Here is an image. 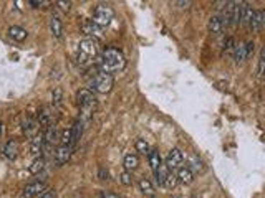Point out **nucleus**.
<instances>
[{
    "label": "nucleus",
    "mask_w": 265,
    "mask_h": 198,
    "mask_svg": "<svg viewBox=\"0 0 265 198\" xmlns=\"http://www.w3.org/2000/svg\"><path fill=\"white\" fill-rule=\"evenodd\" d=\"M98 198H121L119 195H116V194H113V192H100V194H98Z\"/></svg>",
    "instance_id": "33"
},
{
    "label": "nucleus",
    "mask_w": 265,
    "mask_h": 198,
    "mask_svg": "<svg viewBox=\"0 0 265 198\" xmlns=\"http://www.w3.org/2000/svg\"><path fill=\"white\" fill-rule=\"evenodd\" d=\"M264 60H265V51L262 50L261 56H259V71H257V75H259V76H262V75H264Z\"/></svg>",
    "instance_id": "32"
},
{
    "label": "nucleus",
    "mask_w": 265,
    "mask_h": 198,
    "mask_svg": "<svg viewBox=\"0 0 265 198\" xmlns=\"http://www.w3.org/2000/svg\"><path fill=\"white\" fill-rule=\"evenodd\" d=\"M138 185H139V190H141L143 194H146V195H153L154 194V187H153L151 180H149V179H139Z\"/></svg>",
    "instance_id": "23"
},
{
    "label": "nucleus",
    "mask_w": 265,
    "mask_h": 198,
    "mask_svg": "<svg viewBox=\"0 0 265 198\" xmlns=\"http://www.w3.org/2000/svg\"><path fill=\"white\" fill-rule=\"evenodd\" d=\"M45 190H46L45 182L35 180V182H32V184H28V185L23 189V192H22V198H38L41 194H43Z\"/></svg>",
    "instance_id": "7"
},
{
    "label": "nucleus",
    "mask_w": 265,
    "mask_h": 198,
    "mask_svg": "<svg viewBox=\"0 0 265 198\" xmlns=\"http://www.w3.org/2000/svg\"><path fill=\"white\" fill-rule=\"evenodd\" d=\"M37 122L40 127H50L53 126V116H51V111L48 107H41L38 109V114H37Z\"/></svg>",
    "instance_id": "11"
},
{
    "label": "nucleus",
    "mask_w": 265,
    "mask_h": 198,
    "mask_svg": "<svg viewBox=\"0 0 265 198\" xmlns=\"http://www.w3.org/2000/svg\"><path fill=\"white\" fill-rule=\"evenodd\" d=\"M0 132H2V124H0Z\"/></svg>",
    "instance_id": "40"
},
{
    "label": "nucleus",
    "mask_w": 265,
    "mask_h": 198,
    "mask_svg": "<svg viewBox=\"0 0 265 198\" xmlns=\"http://www.w3.org/2000/svg\"><path fill=\"white\" fill-rule=\"evenodd\" d=\"M83 134V121L81 119H78V121H75L73 127H71V137H73V144L78 142V139L81 137Z\"/></svg>",
    "instance_id": "25"
},
{
    "label": "nucleus",
    "mask_w": 265,
    "mask_h": 198,
    "mask_svg": "<svg viewBox=\"0 0 265 198\" xmlns=\"http://www.w3.org/2000/svg\"><path fill=\"white\" fill-rule=\"evenodd\" d=\"M50 32H51V35L55 36V38H61V35H63V23H61L58 15H51V18H50Z\"/></svg>",
    "instance_id": "15"
},
{
    "label": "nucleus",
    "mask_w": 265,
    "mask_h": 198,
    "mask_svg": "<svg viewBox=\"0 0 265 198\" xmlns=\"http://www.w3.org/2000/svg\"><path fill=\"white\" fill-rule=\"evenodd\" d=\"M17 154H18V144L15 142V140H8L3 147V157L8 160H13L17 157Z\"/></svg>",
    "instance_id": "18"
},
{
    "label": "nucleus",
    "mask_w": 265,
    "mask_h": 198,
    "mask_svg": "<svg viewBox=\"0 0 265 198\" xmlns=\"http://www.w3.org/2000/svg\"><path fill=\"white\" fill-rule=\"evenodd\" d=\"M38 198H55V192L53 190H45Z\"/></svg>",
    "instance_id": "37"
},
{
    "label": "nucleus",
    "mask_w": 265,
    "mask_h": 198,
    "mask_svg": "<svg viewBox=\"0 0 265 198\" xmlns=\"http://www.w3.org/2000/svg\"><path fill=\"white\" fill-rule=\"evenodd\" d=\"M134 147H136L138 152H141V154H148L149 150V144L146 142V139H136V142H134Z\"/></svg>",
    "instance_id": "27"
},
{
    "label": "nucleus",
    "mask_w": 265,
    "mask_h": 198,
    "mask_svg": "<svg viewBox=\"0 0 265 198\" xmlns=\"http://www.w3.org/2000/svg\"><path fill=\"white\" fill-rule=\"evenodd\" d=\"M252 17H254V8L249 3H241V25L251 27Z\"/></svg>",
    "instance_id": "13"
},
{
    "label": "nucleus",
    "mask_w": 265,
    "mask_h": 198,
    "mask_svg": "<svg viewBox=\"0 0 265 198\" xmlns=\"http://www.w3.org/2000/svg\"><path fill=\"white\" fill-rule=\"evenodd\" d=\"M191 170H197V172H201V170H204V164H202V160H199L196 157V155H192L191 157V167H189Z\"/></svg>",
    "instance_id": "30"
},
{
    "label": "nucleus",
    "mask_w": 265,
    "mask_h": 198,
    "mask_svg": "<svg viewBox=\"0 0 265 198\" xmlns=\"http://www.w3.org/2000/svg\"><path fill=\"white\" fill-rule=\"evenodd\" d=\"M71 150H73V147H70V145H61L60 144L55 150V164L56 165H65L71 157Z\"/></svg>",
    "instance_id": "8"
},
{
    "label": "nucleus",
    "mask_w": 265,
    "mask_h": 198,
    "mask_svg": "<svg viewBox=\"0 0 265 198\" xmlns=\"http://www.w3.org/2000/svg\"><path fill=\"white\" fill-rule=\"evenodd\" d=\"M76 102L81 111L83 119H90V116L93 114V111H95V106H96V99H95V96H93V93L90 90H80L76 95Z\"/></svg>",
    "instance_id": "3"
},
{
    "label": "nucleus",
    "mask_w": 265,
    "mask_h": 198,
    "mask_svg": "<svg viewBox=\"0 0 265 198\" xmlns=\"http://www.w3.org/2000/svg\"><path fill=\"white\" fill-rule=\"evenodd\" d=\"M56 5H58L63 12H68V10L71 8V2H56Z\"/></svg>",
    "instance_id": "36"
},
{
    "label": "nucleus",
    "mask_w": 265,
    "mask_h": 198,
    "mask_svg": "<svg viewBox=\"0 0 265 198\" xmlns=\"http://www.w3.org/2000/svg\"><path fill=\"white\" fill-rule=\"evenodd\" d=\"M207 27H209V32L211 33H221L222 30H224V25H222V20H221V15L219 13H216V15H212V17L209 18V23H207Z\"/></svg>",
    "instance_id": "16"
},
{
    "label": "nucleus",
    "mask_w": 265,
    "mask_h": 198,
    "mask_svg": "<svg viewBox=\"0 0 265 198\" xmlns=\"http://www.w3.org/2000/svg\"><path fill=\"white\" fill-rule=\"evenodd\" d=\"M45 150V140H43V134H37L35 137H32V144H30V154L33 155L35 159L41 157V152Z\"/></svg>",
    "instance_id": "10"
},
{
    "label": "nucleus",
    "mask_w": 265,
    "mask_h": 198,
    "mask_svg": "<svg viewBox=\"0 0 265 198\" xmlns=\"http://www.w3.org/2000/svg\"><path fill=\"white\" fill-rule=\"evenodd\" d=\"M98 41L96 38H91V36H88V38L81 40L80 43H78V50H76V61L83 66L86 65H91L95 58L98 56Z\"/></svg>",
    "instance_id": "2"
},
{
    "label": "nucleus",
    "mask_w": 265,
    "mask_h": 198,
    "mask_svg": "<svg viewBox=\"0 0 265 198\" xmlns=\"http://www.w3.org/2000/svg\"><path fill=\"white\" fill-rule=\"evenodd\" d=\"M28 5H32L33 8L43 7V5H48V2H43V0H28Z\"/></svg>",
    "instance_id": "35"
},
{
    "label": "nucleus",
    "mask_w": 265,
    "mask_h": 198,
    "mask_svg": "<svg viewBox=\"0 0 265 198\" xmlns=\"http://www.w3.org/2000/svg\"><path fill=\"white\" fill-rule=\"evenodd\" d=\"M81 28H83V32H85V33L91 35V38H93V36H101L103 35V28L98 27V25L95 22H91V20H90V22L83 23Z\"/></svg>",
    "instance_id": "20"
},
{
    "label": "nucleus",
    "mask_w": 265,
    "mask_h": 198,
    "mask_svg": "<svg viewBox=\"0 0 265 198\" xmlns=\"http://www.w3.org/2000/svg\"><path fill=\"white\" fill-rule=\"evenodd\" d=\"M176 5H181V7H186V8H188L189 5H191V2H176Z\"/></svg>",
    "instance_id": "39"
},
{
    "label": "nucleus",
    "mask_w": 265,
    "mask_h": 198,
    "mask_svg": "<svg viewBox=\"0 0 265 198\" xmlns=\"http://www.w3.org/2000/svg\"><path fill=\"white\" fill-rule=\"evenodd\" d=\"M8 35L12 36L13 40H17V41H23L25 38H27V30L22 28V27H10L8 28Z\"/></svg>",
    "instance_id": "22"
},
{
    "label": "nucleus",
    "mask_w": 265,
    "mask_h": 198,
    "mask_svg": "<svg viewBox=\"0 0 265 198\" xmlns=\"http://www.w3.org/2000/svg\"><path fill=\"white\" fill-rule=\"evenodd\" d=\"M176 185H178V177H176V174H173V172H169L163 187H166V189H174Z\"/></svg>",
    "instance_id": "29"
},
{
    "label": "nucleus",
    "mask_w": 265,
    "mask_h": 198,
    "mask_svg": "<svg viewBox=\"0 0 265 198\" xmlns=\"http://www.w3.org/2000/svg\"><path fill=\"white\" fill-rule=\"evenodd\" d=\"M51 102H53V107H60L61 102H63V93H61L60 88L53 90V95H51Z\"/></svg>",
    "instance_id": "26"
},
{
    "label": "nucleus",
    "mask_w": 265,
    "mask_h": 198,
    "mask_svg": "<svg viewBox=\"0 0 265 198\" xmlns=\"http://www.w3.org/2000/svg\"><path fill=\"white\" fill-rule=\"evenodd\" d=\"M123 165H124V170H126V172L136 170L138 165H139L138 155H136V154H128L126 157H124V160H123Z\"/></svg>",
    "instance_id": "19"
},
{
    "label": "nucleus",
    "mask_w": 265,
    "mask_h": 198,
    "mask_svg": "<svg viewBox=\"0 0 265 198\" xmlns=\"http://www.w3.org/2000/svg\"><path fill=\"white\" fill-rule=\"evenodd\" d=\"M184 164V154L181 149H173L171 152L168 154V157H166V169H168L169 172H173V174H176L181 167H183Z\"/></svg>",
    "instance_id": "6"
},
{
    "label": "nucleus",
    "mask_w": 265,
    "mask_h": 198,
    "mask_svg": "<svg viewBox=\"0 0 265 198\" xmlns=\"http://www.w3.org/2000/svg\"><path fill=\"white\" fill-rule=\"evenodd\" d=\"M264 27H265V12L264 10H254V17L249 28H252L254 32H261Z\"/></svg>",
    "instance_id": "12"
},
{
    "label": "nucleus",
    "mask_w": 265,
    "mask_h": 198,
    "mask_svg": "<svg viewBox=\"0 0 265 198\" xmlns=\"http://www.w3.org/2000/svg\"><path fill=\"white\" fill-rule=\"evenodd\" d=\"M168 174H169V170L166 169V165H163V164H161V165H159V169L154 172L156 182H158V185H159V187H163V185H164V180H166V177H168Z\"/></svg>",
    "instance_id": "24"
},
{
    "label": "nucleus",
    "mask_w": 265,
    "mask_h": 198,
    "mask_svg": "<svg viewBox=\"0 0 265 198\" xmlns=\"http://www.w3.org/2000/svg\"><path fill=\"white\" fill-rule=\"evenodd\" d=\"M43 165H45V160H43V157H38V159H35L33 160V164L30 165V174H38V172L43 169Z\"/></svg>",
    "instance_id": "28"
},
{
    "label": "nucleus",
    "mask_w": 265,
    "mask_h": 198,
    "mask_svg": "<svg viewBox=\"0 0 265 198\" xmlns=\"http://www.w3.org/2000/svg\"><path fill=\"white\" fill-rule=\"evenodd\" d=\"M100 179L101 180H108V179H110V172L105 170V169H100Z\"/></svg>",
    "instance_id": "38"
},
{
    "label": "nucleus",
    "mask_w": 265,
    "mask_h": 198,
    "mask_svg": "<svg viewBox=\"0 0 265 198\" xmlns=\"http://www.w3.org/2000/svg\"><path fill=\"white\" fill-rule=\"evenodd\" d=\"M119 182H121L123 185H131L133 184V179H131V174L129 172L124 170L121 175H119Z\"/></svg>",
    "instance_id": "31"
},
{
    "label": "nucleus",
    "mask_w": 265,
    "mask_h": 198,
    "mask_svg": "<svg viewBox=\"0 0 265 198\" xmlns=\"http://www.w3.org/2000/svg\"><path fill=\"white\" fill-rule=\"evenodd\" d=\"M234 46H236V41H234V38H227L226 43H224V50L226 51H231V53H232Z\"/></svg>",
    "instance_id": "34"
},
{
    "label": "nucleus",
    "mask_w": 265,
    "mask_h": 198,
    "mask_svg": "<svg viewBox=\"0 0 265 198\" xmlns=\"http://www.w3.org/2000/svg\"><path fill=\"white\" fill-rule=\"evenodd\" d=\"M114 17V10L110 7L108 3H100L96 5L95 12H93V20L91 22H95L98 27H106V25H110V22Z\"/></svg>",
    "instance_id": "4"
},
{
    "label": "nucleus",
    "mask_w": 265,
    "mask_h": 198,
    "mask_svg": "<svg viewBox=\"0 0 265 198\" xmlns=\"http://www.w3.org/2000/svg\"><path fill=\"white\" fill-rule=\"evenodd\" d=\"M113 85H114L113 75H106V73H101V71L96 73L95 78L91 80V90L96 93H101V95L110 93Z\"/></svg>",
    "instance_id": "5"
},
{
    "label": "nucleus",
    "mask_w": 265,
    "mask_h": 198,
    "mask_svg": "<svg viewBox=\"0 0 265 198\" xmlns=\"http://www.w3.org/2000/svg\"><path fill=\"white\" fill-rule=\"evenodd\" d=\"M124 66H126V58H124L123 51L113 48V46L103 50L100 58H98V68H100L101 73H106V75L121 71Z\"/></svg>",
    "instance_id": "1"
},
{
    "label": "nucleus",
    "mask_w": 265,
    "mask_h": 198,
    "mask_svg": "<svg viewBox=\"0 0 265 198\" xmlns=\"http://www.w3.org/2000/svg\"><path fill=\"white\" fill-rule=\"evenodd\" d=\"M232 56H234V60H236L237 63H241V61L247 60L249 55H247V46H246V43H237L236 46H234Z\"/></svg>",
    "instance_id": "17"
},
{
    "label": "nucleus",
    "mask_w": 265,
    "mask_h": 198,
    "mask_svg": "<svg viewBox=\"0 0 265 198\" xmlns=\"http://www.w3.org/2000/svg\"><path fill=\"white\" fill-rule=\"evenodd\" d=\"M176 177H178V182L184 185H189L192 184V180H194V172H192L189 167H181V169L176 172Z\"/></svg>",
    "instance_id": "14"
},
{
    "label": "nucleus",
    "mask_w": 265,
    "mask_h": 198,
    "mask_svg": "<svg viewBox=\"0 0 265 198\" xmlns=\"http://www.w3.org/2000/svg\"><path fill=\"white\" fill-rule=\"evenodd\" d=\"M38 131H40V126L35 117H27L22 122V132H23V135H27V137H30V139L35 137V135L38 134Z\"/></svg>",
    "instance_id": "9"
},
{
    "label": "nucleus",
    "mask_w": 265,
    "mask_h": 198,
    "mask_svg": "<svg viewBox=\"0 0 265 198\" xmlns=\"http://www.w3.org/2000/svg\"><path fill=\"white\" fill-rule=\"evenodd\" d=\"M148 162H149V165H151L153 172H156V170L159 169V165L163 164V162H161V154H159V150H156V149L149 150V152H148Z\"/></svg>",
    "instance_id": "21"
}]
</instances>
